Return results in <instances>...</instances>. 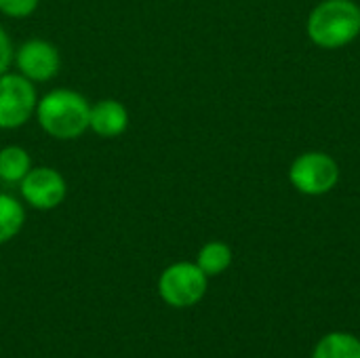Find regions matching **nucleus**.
<instances>
[{
	"label": "nucleus",
	"instance_id": "f257e3e1",
	"mask_svg": "<svg viewBox=\"0 0 360 358\" xmlns=\"http://www.w3.org/2000/svg\"><path fill=\"white\" fill-rule=\"evenodd\" d=\"M89 114L91 101L80 91L59 87L38 99L34 118L49 137L57 141H74L89 131Z\"/></svg>",
	"mask_w": 360,
	"mask_h": 358
},
{
	"label": "nucleus",
	"instance_id": "f03ea898",
	"mask_svg": "<svg viewBox=\"0 0 360 358\" xmlns=\"http://www.w3.org/2000/svg\"><path fill=\"white\" fill-rule=\"evenodd\" d=\"M306 30L316 46L342 49L360 34V6L352 0H323L312 8Z\"/></svg>",
	"mask_w": 360,
	"mask_h": 358
},
{
	"label": "nucleus",
	"instance_id": "7ed1b4c3",
	"mask_svg": "<svg viewBox=\"0 0 360 358\" xmlns=\"http://www.w3.org/2000/svg\"><path fill=\"white\" fill-rule=\"evenodd\" d=\"M38 91L32 80L19 72H4L0 76V131H15L25 127L38 106Z\"/></svg>",
	"mask_w": 360,
	"mask_h": 358
},
{
	"label": "nucleus",
	"instance_id": "20e7f679",
	"mask_svg": "<svg viewBox=\"0 0 360 358\" xmlns=\"http://www.w3.org/2000/svg\"><path fill=\"white\" fill-rule=\"evenodd\" d=\"M209 287V276L196 266V262H177L162 270L158 279V293L165 304L173 308L196 306Z\"/></svg>",
	"mask_w": 360,
	"mask_h": 358
},
{
	"label": "nucleus",
	"instance_id": "39448f33",
	"mask_svg": "<svg viewBox=\"0 0 360 358\" xmlns=\"http://www.w3.org/2000/svg\"><path fill=\"white\" fill-rule=\"evenodd\" d=\"M289 181L306 196H323L338 186L340 167L325 152H304L293 160Z\"/></svg>",
	"mask_w": 360,
	"mask_h": 358
},
{
	"label": "nucleus",
	"instance_id": "423d86ee",
	"mask_svg": "<svg viewBox=\"0 0 360 358\" xmlns=\"http://www.w3.org/2000/svg\"><path fill=\"white\" fill-rule=\"evenodd\" d=\"M19 196L34 211H53L68 198V181L55 167L38 165L19 181Z\"/></svg>",
	"mask_w": 360,
	"mask_h": 358
},
{
	"label": "nucleus",
	"instance_id": "0eeeda50",
	"mask_svg": "<svg viewBox=\"0 0 360 358\" xmlns=\"http://www.w3.org/2000/svg\"><path fill=\"white\" fill-rule=\"evenodd\" d=\"M13 65L34 84L49 82L61 72V53L46 38H27L15 49Z\"/></svg>",
	"mask_w": 360,
	"mask_h": 358
},
{
	"label": "nucleus",
	"instance_id": "6e6552de",
	"mask_svg": "<svg viewBox=\"0 0 360 358\" xmlns=\"http://www.w3.org/2000/svg\"><path fill=\"white\" fill-rule=\"evenodd\" d=\"M131 124V114L120 99L105 97L91 103L89 131L101 139H118L127 133Z\"/></svg>",
	"mask_w": 360,
	"mask_h": 358
},
{
	"label": "nucleus",
	"instance_id": "1a4fd4ad",
	"mask_svg": "<svg viewBox=\"0 0 360 358\" xmlns=\"http://www.w3.org/2000/svg\"><path fill=\"white\" fill-rule=\"evenodd\" d=\"M25 226V205L8 192H0V245L19 236Z\"/></svg>",
	"mask_w": 360,
	"mask_h": 358
},
{
	"label": "nucleus",
	"instance_id": "9d476101",
	"mask_svg": "<svg viewBox=\"0 0 360 358\" xmlns=\"http://www.w3.org/2000/svg\"><path fill=\"white\" fill-rule=\"evenodd\" d=\"M312 358H360V338L346 331L327 333L314 346Z\"/></svg>",
	"mask_w": 360,
	"mask_h": 358
},
{
	"label": "nucleus",
	"instance_id": "9b49d317",
	"mask_svg": "<svg viewBox=\"0 0 360 358\" xmlns=\"http://www.w3.org/2000/svg\"><path fill=\"white\" fill-rule=\"evenodd\" d=\"M34 167L32 156L21 146H4L0 148V181L4 184H17L30 173Z\"/></svg>",
	"mask_w": 360,
	"mask_h": 358
},
{
	"label": "nucleus",
	"instance_id": "f8f14e48",
	"mask_svg": "<svg viewBox=\"0 0 360 358\" xmlns=\"http://www.w3.org/2000/svg\"><path fill=\"white\" fill-rule=\"evenodd\" d=\"M196 266L207 276H219L232 266V249L221 241H211L202 245L196 255Z\"/></svg>",
	"mask_w": 360,
	"mask_h": 358
},
{
	"label": "nucleus",
	"instance_id": "ddd939ff",
	"mask_svg": "<svg viewBox=\"0 0 360 358\" xmlns=\"http://www.w3.org/2000/svg\"><path fill=\"white\" fill-rule=\"evenodd\" d=\"M40 0H0V15L8 19H25L36 13Z\"/></svg>",
	"mask_w": 360,
	"mask_h": 358
},
{
	"label": "nucleus",
	"instance_id": "4468645a",
	"mask_svg": "<svg viewBox=\"0 0 360 358\" xmlns=\"http://www.w3.org/2000/svg\"><path fill=\"white\" fill-rule=\"evenodd\" d=\"M13 55H15V44L8 36V32L4 30V25L0 23V76L11 70Z\"/></svg>",
	"mask_w": 360,
	"mask_h": 358
}]
</instances>
